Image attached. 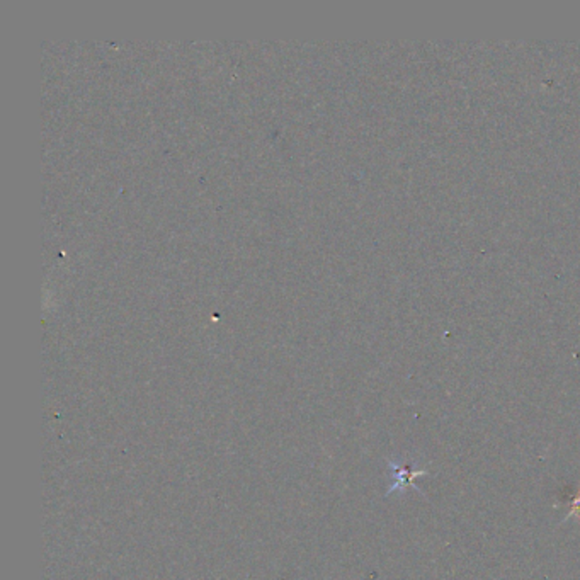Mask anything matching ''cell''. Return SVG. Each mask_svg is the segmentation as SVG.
<instances>
[{
  "label": "cell",
  "mask_w": 580,
  "mask_h": 580,
  "mask_svg": "<svg viewBox=\"0 0 580 580\" xmlns=\"http://www.w3.org/2000/svg\"><path fill=\"white\" fill-rule=\"evenodd\" d=\"M390 468L393 473V483H392V487L388 488V494H392V492H395V490H404V488H407V487H416L412 483L413 480H416L417 476L428 475V471L425 470H418V468L416 466L399 465V463H395V461H390Z\"/></svg>",
  "instance_id": "cell-1"
},
{
  "label": "cell",
  "mask_w": 580,
  "mask_h": 580,
  "mask_svg": "<svg viewBox=\"0 0 580 580\" xmlns=\"http://www.w3.org/2000/svg\"><path fill=\"white\" fill-rule=\"evenodd\" d=\"M574 514H577V516L580 517V495H577L574 499V505H572V511H570V514L567 517H570V516H574Z\"/></svg>",
  "instance_id": "cell-2"
}]
</instances>
